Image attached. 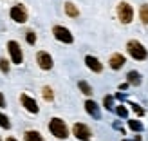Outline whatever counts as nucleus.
Wrapping results in <instances>:
<instances>
[{
  "label": "nucleus",
  "instance_id": "obj_1",
  "mask_svg": "<svg viewBox=\"0 0 148 141\" xmlns=\"http://www.w3.org/2000/svg\"><path fill=\"white\" fill-rule=\"evenodd\" d=\"M127 51H128V54L134 58V60H137V62H143V60L148 58V51L139 40H130L127 43Z\"/></svg>",
  "mask_w": 148,
  "mask_h": 141
},
{
  "label": "nucleus",
  "instance_id": "obj_2",
  "mask_svg": "<svg viewBox=\"0 0 148 141\" xmlns=\"http://www.w3.org/2000/svg\"><path fill=\"white\" fill-rule=\"evenodd\" d=\"M49 130H51V134L54 138H58V139H65L69 136L67 125H65V121L60 120V118H53V120L49 121Z\"/></svg>",
  "mask_w": 148,
  "mask_h": 141
},
{
  "label": "nucleus",
  "instance_id": "obj_3",
  "mask_svg": "<svg viewBox=\"0 0 148 141\" xmlns=\"http://www.w3.org/2000/svg\"><path fill=\"white\" fill-rule=\"evenodd\" d=\"M117 18L121 20V24H130L134 20V7L128 2H119L117 4Z\"/></svg>",
  "mask_w": 148,
  "mask_h": 141
},
{
  "label": "nucleus",
  "instance_id": "obj_4",
  "mask_svg": "<svg viewBox=\"0 0 148 141\" xmlns=\"http://www.w3.org/2000/svg\"><path fill=\"white\" fill-rule=\"evenodd\" d=\"M7 51H9V56H11V62H13V63L20 65L22 62H24V53H22L18 42H14V40L7 42Z\"/></svg>",
  "mask_w": 148,
  "mask_h": 141
},
{
  "label": "nucleus",
  "instance_id": "obj_5",
  "mask_svg": "<svg viewBox=\"0 0 148 141\" xmlns=\"http://www.w3.org/2000/svg\"><path fill=\"white\" fill-rule=\"evenodd\" d=\"M53 34H54V38L58 42H63V43H72L74 42V36L71 34L69 29L63 27V25H54L53 27Z\"/></svg>",
  "mask_w": 148,
  "mask_h": 141
},
{
  "label": "nucleus",
  "instance_id": "obj_6",
  "mask_svg": "<svg viewBox=\"0 0 148 141\" xmlns=\"http://www.w3.org/2000/svg\"><path fill=\"white\" fill-rule=\"evenodd\" d=\"M9 14H11V18L16 22V24H25V22H27V11H25V7L22 6V4L13 6Z\"/></svg>",
  "mask_w": 148,
  "mask_h": 141
},
{
  "label": "nucleus",
  "instance_id": "obj_7",
  "mask_svg": "<svg viewBox=\"0 0 148 141\" xmlns=\"http://www.w3.org/2000/svg\"><path fill=\"white\" fill-rule=\"evenodd\" d=\"M72 132H74V136H76L79 141H88L92 138V132H90V129H88L85 123H76L72 127Z\"/></svg>",
  "mask_w": 148,
  "mask_h": 141
},
{
  "label": "nucleus",
  "instance_id": "obj_8",
  "mask_svg": "<svg viewBox=\"0 0 148 141\" xmlns=\"http://www.w3.org/2000/svg\"><path fill=\"white\" fill-rule=\"evenodd\" d=\"M36 62H38V67L42 71H51L53 69V58L47 51H40L38 54H36Z\"/></svg>",
  "mask_w": 148,
  "mask_h": 141
},
{
  "label": "nucleus",
  "instance_id": "obj_9",
  "mask_svg": "<svg viewBox=\"0 0 148 141\" xmlns=\"http://www.w3.org/2000/svg\"><path fill=\"white\" fill-rule=\"evenodd\" d=\"M20 101H22V105L25 107V110L27 112H31V114H38V110H40V107H38V103H36L31 96H27V94H22L20 96Z\"/></svg>",
  "mask_w": 148,
  "mask_h": 141
},
{
  "label": "nucleus",
  "instance_id": "obj_10",
  "mask_svg": "<svg viewBox=\"0 0 148 141\" xmlns=\"http://www.w3.org/2000/svg\"><path fill=\"white\" fill-rule=\"evenodd\" d=\"M108 63H110V69H114V71H119L125 63H127V60H125V56L121 54V53H114L112 56H110V60H108Z\"/></svg>",
  "mask_w": 148,
  "mask_h": 141
},
{
  "label": "nucleus",
  "instance_id": "obj_11",
  "mask_svg": "<svg viewBox=\"0 0 148 141\" xmlns=\"http://www.w3.org/2000/svg\"><path fill=\"white\" fill-rule=\"evenodd\" d=\"M85 110L94 118V120H99V118H101V110H99L98 103H96L94 100H87L85 101Z\"/></svg>",
  "mask_w": 148,
  "mask_h": 141
},
{
  "label": "nucleus",
  "instance_id": "obj_12",
  "mask_svg": "<svg viewBox=\"0 0 148 141\" xmlns=\"http://www.w3.org/2000/svg\"><path fill=\"white\" fill-rule=\"evenodd\" d=\"M85 63H87V67L90 69V71H94V72H101L103 71V63L98 60L96 56H85Z\"/></svg>",
  "mask_w": 148,
  "mask_h": 141
},
{
  "label": "nucleus",
  "instance_id": "obj_13",
  "mask_svg": "<svg viewBox=\"0 0 148 141\" xmlns=\"http://www.w3.org/2000/svg\"><path fill=\"white\" fill-rule=\"evenodd\" d=\"M127 81H128L130 85H134V87H139L143 80H141V74H139L137 71H130V72L127 74Z\"/></svg>",
  "mask_w": 148,
  "mask_h": 141
},
{
  "label": "nucleus",
  "instance_id": "obj_14",
  "mask_svg": "<svg viewBox=\"0 0 148 141\" xmlns=\"http://www.w3.org/2000/svg\"><path fill=\"white\" fill-rule=\"evenodd\" d=\"M65 13H67L71 18H78V17H79V9H78V7L74 6L72 2H67V4H65Z\"/></svg>",
  "mask_w": 148,
  "mask_h": 141
},
{
  "label": "nucleus",
  "instance_id": "obj_15",
  "mask_svg": "<svg viewBox=\"0 0 148 141\" xmlns=\"http://www.w3.org/2000/svg\"><path fill=\"white\" fill-rule=\"evenodd\" d=\"M25 141H43V138H42L40 132H36V130H27L25 132Z\"/></svg>",
  "mask_w": 148,
  "mask_h": 141
},
{
  "label": "nucleus",
  "instance_id": "obj_16",
  "mask_svg": "<svg viewBox=\"0 0 148 141\" xmlns=\"http://www.w3.org/2000/svg\"><path fill=\"white\" fill-rule=\"evenodd\" d=\"M139 18H141L145 25H148V4H143L139 7Z\"/></svg>",
  "mask_w": 148,
  "mask_h": 141
},
{
  "label": "nucleus",
  "instance_id": "obj_17",
  "mask_svg": "<svg viewBox=\"0 0 148 141\" xmlns=\"http://www.w3.org/2000/svg\"><path fill=\"white\" fill-rule=\"evenodd\" d=\"M128 127H130V130H134V132H143V123L139 121V120H128Z\"/></svg>",
  "mask_w": 148,
  "mask_h": 141
},
{
  "label": "nucleus",
  "instance_id": "obj_18",
  "mask_svg": "<svg viewBox=\"0 0 148 141\" xmlns=\"http://www.w3.org/2000/svg\"><path fill=\"white\" fill-rule=\"evenodd\" d=\"M78 89H79V91L83 92L85 96H90V94H92V87L88 85L87 81H83V80H81V81H78Z\"/></svg>",
  "mask_w": 148,
  "mask_h": 141
},
{
  "label": "nucleus",
  "instance_id": "obj_19",
  "mask_svg": "<svg viewBox=\"0 0 148 141\" xmlns=\"http://www.w3.org/2000/svg\"><path fill=\"white\" fill-rule=\"evenodd\" d=\"M0 127H2V129H11L9 118H7L5 114H2V112H0Z\"/></svg>",
  "mask_w": 148,
  "mask_h": 141
},
{
  "label": "nucleus",
  "instance_id": "obj_20",
  "mask_svg": "<svg viewBox=\"0 0 148 141\" xmlns=\"http://www.w3.org/2000/svg\"><path fill=\"white\" fill-rule=\"evenodd\" d=\"M43 98H45V101H53L54 100V94H53V89L51 87H43Z\"/></svg>",
  "mask_w": 148,
  "mask_h": 141
},
{
  "label": "nucleus",
  "instance_id": "obj_21",
  "mask_svg": "<svg viewBox=\"0 0 148 141\" xmlns=\"http://www.w3.org/2000/svg\"><path fill=\"white\" fill-rule=\"evenodd\" d=\"M103 105H105L107 110H112V109H114V98H112V96H105V100H103Z\"/></svg>",
  "mask_w": 148,
  "mask_h": 141
},
{
  "label": "nucleus",
  "instance_id": "obj_22",
  "mask_svg": "<svg viewBox=\"0 0 148 141\" xmlns=\"http://www.w3.org/2000/svg\"><path fill=\"white\" fill-rule=\"evenodd\" d=\"M116 112H117V116H119V118H127L128 116V109L125 107V105H117L116 107Z\"/></svg>",
  "mask_w": 148,
  "mask_h": 141
},
{
  "label": "nucleus",
  "instance_id": "obj_23",
  "mask_svg": "<svg viewBox=\"0 0 148 141\" xmlns=\"http://www.w3.org/2000/svg\"><path fill=\"white\" fill-rule=\"evenodd\" d=\"M25 40H27L29 45H34V43H36V34H34L33 31H27V33H25Z\"/></svg>",
  "mask_w": 148,
  "mask_h": 141
},
{
  "label": "nucleus",
  "instance_id": "obj_24",
  "mask_svg": "<svg viewBox=\"0 0 148 141\" xmlns=\"http://www.w3.org/2000/svg\"><path fill=\"white\" fill-rule=\"evenodd\" d=\"M0 71H2L4 74L9 72V62H7L5 58H2V60H0Z\"/></svg>",
  "mask_w": 148,
  "mask_h": 141
},
{
  "label": "nucleus",
  "instance_id": "obj_25",
  "mask_svg": "<svg viewBox=\"0 0 148 141\" xmlns=\"http://www.w3.org/2000/svg\"><path fill=\"white\" fill-rule=\"evenodd\" d=\"M130 107H132V110H134L136 114H139V116H143V114H145V110H143L141 107H139V105H136V103H132Z\"/></svg>",
  "mask_w": 148,
  "mask_h": 141
},
{
  "label": "nucleus",
  "instance_id": "obj_26",
  "mask_svg": "<svg viewBox=\"0 0 148 141\" xmlns=\"http://www.w3.org/2000/svg\"><path fill=\"white\" fill-rule=\"evenodd\" d=\"M0 109H5V98L2 92H0Z\"/></svg>",
  "mask_w": 148,
  "mask_h": 141
},
{
  "label": "nucleus",
  "instance_id": "obj_27",
  "mask_svg": "<svg viewBox=\"0 0 148 141\" xmlns=\"http://www.w3.org/2000/svg\"><path fill=\"white\" fill-rule=\"evenodd\" d=\"M130 83H128V81H125V83H121L119 85V91H127V87H128Z\"/></svg>",
  "mask_w": 148,
  "mask_h": 141
},
{
  "label": "nucleus",
  "instance_id": "obj_28",
  "mask_svg": "<svg viewBox=\"0 0 148 141\" xmlns=\"http://www.w3.org/2000/svg\"><path fill=\"white\" fill-rule=\"evenodd\" d=\"M7 141H16V139H14V138H7Z\"/></svg>",
  "mask_w": 148,
  "mask_h": 141
},
{
  "label": "nucleus",
  "instance_id": "obj_29",
  "mask_svg": "<svg viewBox=\"0 0 148 141\" xmlns=\"http://www.w3.org/2000/svg\"><path fill=\"white\" fill-rule=\"evenodd\" d=\"M123 141H128V139H123Z\"/></svg>",
  "mask_w": 148,
  "mask_h": 141
},
{
  "label": "nucleus",
  "instance_id": "obj_30",
  "mask_svg": "<svg viewBox=\"0 0 148 141\" xmlns=\"http://www.w3.org/2000/svg\"><path fill=\"white\" fill-rule=\"evenodd\" d=\"M0 141H2V139H0Z\"/></svg>",
  "mask_w": 148,
  "mask_h": 141
}]
</instances>
